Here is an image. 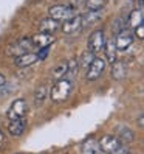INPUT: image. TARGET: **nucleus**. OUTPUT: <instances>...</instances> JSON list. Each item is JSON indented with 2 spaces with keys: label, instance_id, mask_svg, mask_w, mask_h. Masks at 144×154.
<instances>
[{
  "label": "nucleus",
  "instance_id": "1",
  "mask_svg": "<svg viewBox=\"0 0 144 154\" xmlns=\"http://www.w3.org/2000/svg\"><path fill=\"white\" fill-rule=\"evenodd\" d=\"M71 89H73V84H71L70 79H67V78L56 79V83L50 89V98L54 103H62L70 97Z\"/></svg>",
  "mask_w": 144,
  "mask_h": 154
},
{
  "label": "nucleus",
  "instance_id": "2",
  "mask_svg": "<svg viewBox=\"0 0 144 154\" xmlns=\"http://www.w3.org/2000/svg\"><path fill=\"white\" fill-rule=\"evenodd\" d=\"M75 16H76L75 10L70 5H60L59 3V5L50 6V10H48V17H51V19H54L57 22H65Z\"/></svg>",
  "mask_w": 144,
  "mask_h": 154
},
{
  "label": "nucleus",
  "instance_id": "3",
  "mask_svg": "<svg viewBox=\"0 0 144 154\" xmlns=\"http://www.w3.org/2000/svg\"><path fill=\"white\" fill-rule=\"evenodd\" d=\"M34 48V44H33V39L31 38H23V39H19V41H16L14 44H11L10 47H8V55L10 56H20L23 55V53H28Z\"/></svg>",
  "mask_w": 144,
  "mask_h": 154
},
{
  "label": "nucleus",
  "instance_id": "4",
  "mask_svg": "<svg viewBox=\"0 0 144 154\" xmlns=\"http://www.w3.org/2000/svg\"><path fill=\"white\" fill-rule=\"evenodd\" d=\"M105 47V34L102 30H95L88 38V50L96 56L98 53H101Z\"/></svg>",
  "mask_w": 144,
  "mask_h": 154
},
{
  "label": "nucleus",
  "instance_id": "5",
  "mask_svg": "<svg viewBox=\"0 0 144 154\" xmlns=\"http://www.w3.org/2000/svg\"><path fill=\"white\" fill-rule=\"evenodd\" d=\"M26 111H28V104H26L25 100L19 98V100H16V101L11 103L6 115H8V119H10V122L11 120H19V119H25Z\"/></svg>",
  "mask_w": 144,
  "mask_h": 154
},
{
  "label": "nucleus",
  "instance_id": "6",
  "mask_svg": "<svg viewBox=\"0 0 144 154\" xmlns=\"http://www.w3.org/2000/svg\"><path fill=\"white\" fill-rule=\"evenodd\" d=\"M105 66H107L105 59L96 56V58L92 61V64L87 67V79H88V81H96L98 78L104 73Z\"/></svg>",
  "mask_w": 144,
  "mask_h": 154
},
{
  "label": "nucleus",
  "instance_id": "7",
  "mask_svg": "<svg viewBox=\"0 0 144 154\" xmlns=\"http://www.w3.org/2000/svg\"><path fill=\"white\" fill-rule=\"evenodd\" d=\"M121 145H124V143H121L116 135L107 134V135H102V137L99 139V146H101L102 152H105V154H112L113 151L118 149Z\"/></svg>",
  "mask_w": 144,
  "mask_h": 154
},
{
  "label": "nucleus",
  "instance_id": "8",
  "mask_svg": "<svg viewBox=\"0 0 144 154\" xmlns=\"http://www.w3.org/2000/svg\"><path fill=\"white\" fill-rule=\"evenodd\" d=\"M81 28H82V19H81V16H75L71 17V19L62 22V26L60 30L64 34H73V33H78Z\"/></svg>",
  "mask_w": 144,
  "mask_h": 154
},
{
  "label": "nucleus",
  "instance_id": "9",
  "mask_svg": "<svg viewBox=\"0 0 144 154\" xmlns=\"http://www.w3.org/2000/svg\"><path fill=\"white\" fill-rule=\"evenodd\" d=\"M132 44H133V34L129 30H122L121 33H118L115 39V45L118 50H127Z\"/></svg>",
  "mask_w": 144,
  "mask_h": 154
},
{
  "label": "nucleus",
  "instance_id": "10",
  "mask_svg": "<svg viewBox=\"0 0 144 154\" xmlns=\"http://www.w3.org/2000/svg\"><path fill=\"white\" fill-rule=\"evenodd\" d=\"M39 58H37V53H33V51H28V53H23V55L14 58V62L17 67H30L33 66L34 62H37Z\"/></svg>",
  "mask_w": 144,
  "mask_h": 154
},
{
  "label": "nucleus",
  "instance_id": "11",
  "mask_svg": "<svg viewBox=\"0 0 144 154\" xmlns=\"http://www.w3.org/2000/svg\"><path fill=\"white\" fill-rule=\"evenodd\" d=\"M33 44H34V47H39V48H42V47H50V45L54 42V38H53V34H50V33H37L36 36H33Z\"/></svg>",
  "mask_w": 144,
  "mask_h": 154
},
{
  "label": "nucleus",
  "instance_id": "12",
  "mask_svg": "<svg viewBox=\"0 0 144 154\" xmlns=\"http://www.w3.org/2000/svg\"><path fill=\"white\" fill-rule=\"evenodd\" d=\"M59 26H60V22L51 19V17H45V19H42L40 23H39V30H40L42 33H50V34H53L54 31L59 30Z\"/></svg>",
  "mask_w": 144,
  "mask_h": 154
},
{
  "label": "nucleus",
  "instance_id": "13",
  "mask_svg": "<svg viewBox=\"0 0 144 154\" xmlns=\"http://www.w3.org/2000/svg\"><path fill=\"white\" fill-rule=\"evenodd\" d=\"M26 129V120L25 119H19V120H11L8 125V132L14 137H19L23 134V131Z\"/></svg>",
  "mask_w": 144,
  "mask_h": 154
},
{
  "label": "nucleus",
  "instance_id": "14",
  "mask_svg": "<svg viewBox=\"0 0 144 154\" xmlns=\"http://www.w3.org/2000/svg\"><path fill=\"white\" fill-rule=\"evenodd\" d=\"M116 137L119 139L121 143H132L135 140V134L127 126H118L116 128Z\"/></svg>",
  "mask_w": 144,
  "mask_h": 154
},
{
  "label": "nucleus",
  "instance_id": "15",
  "mask_svg": "<svg viewBox=\"0 0 144 154\" xmlns=\"http://www.w3.org/2000/svg\"><path fill=\"white\" fill-rule=\"evenodd\" d=\"M82 152L84 154H102V149L99 146V140L88 139L82 145Z\"/></svg>",
  "mask_w": 144,
  "mask_h": 154
},
{
  "label": "nucleus",
  "instance_id": "16",
  "mask_svg": "<svg viewBox=\"0 0 144 154\" xmlns=\"http://www.w3.org/2000/svg\"><path fill=\"white\" fill-rule=\"evenodd\" d=\"M144 22V16H143V13H141V10H133L130 14H129V17H127V25L130 26L132 30H135L138 25H141Z\"/></svg>",
  "mask_w": 144,
  "mask_h": 154
},
{
  "label": "nucleus",
  "instance_id": "17",
  "mask_svg": "<svg viewBox=\"0 0 144 154\" xmlns=\"http://www.w3.org/2000/svg\"><path fill=\"white\" fill-rule=\"evenodd\" d=\"M116 45H115V39H110V41H105V47H104V51H105V59L109 62H113L116 61Z\"/></svg>",
  "mask_w": 144,
  "mask_h": 154
},
{
  "label": "nucleus",
  "instance_id": "18",
  "mask_svg": "<svg viewBox=\"0 0 144 154\" xmlns=\"http://www.w3.org/2000/svg\"><path fill=\"white\" fill-rule=\"evenodd\" d=\"M125 75H127V67H125L124 62H113L112 66V76L115 79H124Z\"/></svg>",
  "mask_w": 144,
  "mask_h": 154
},
{
  "label": "nucleus",
  "instance_id": "19",
  "mask_svg": "<svg viewBox=\"0 0 144 154\" xmlns=\"http://www.w3.org/2000/svg\"><path fill=\"white\" fill-rule=\"evenodd\" d=\"M81 19H82V28H84V26L93 25L98 20H101V14H99V11H88L81 16Z\"/></svg>",
  "mask_w": 144,
  "mask_h": 154
},
{
  "label": "nucleus",
  "instance_id": "20",
  "mask_svg": "<svg viewBox=\"0 0 144 154\" xmlns=\"http://www.w3.org/2000/svg\"><path fill=\"white\" fill-rule=\"evenodd\" d=\"M68 72V62L67 61H62L60 64H57L54 67V70H53V78L54 79H60V78H65Z\"/></svg>",
  "mask_w": 144,
  "mask_h": 154
},
{
  "label": "nucleus",
  "instance_id": "21",
  "mask_svg": "<svg viewBox=\"0 0 144 154\" xmlns=\"http://www.w3.org/2000/svg\"><path fill=\"white\" fill-rule=\"evenodd\" d=\"M107 5V0H85V8L88 11H101Z\"/></svg>",
  "mask_w": 144,
  "mask_h": 154
},
{
  "label": "nucleus",
  "instance_id": "22",
  "mask_svg": "<svg viewBox=\"0 0 144 154\" xmlns=\"http://www.w3.org/2000/svg\"><path fill=\"white\" fill-rule=\"evenodd\" d=\"M96 56L93 55L90 50H87V51H84L82 55H81V59H78V62H79V66L82 67V69H87L90 64H92V61L95 59Z\"/></svg>",
  "mask_w": 144,
  "mask_h": 154
},
{
  "label": "nucleus",
  "instance_id": "23",
  "mask_svg": "<svg viewBox=\"0 0 144 154\" xmlns=\"http://www.w3.org/2000/svg\"><path fill=\"white\" fill-rule=\"evenodd\" d=\"M47 95H48V87L47 86H40L37 90H36V94H34V101L37 104H42L45 101V98H47Z\"/></svg>",
  "mask_w": 144,
  "mask_h": 154
},
{
  "label": "nucleus",
  "instance_id": "24",
  "mask_svg": "<svg viewBox=\"0 0 144 154\" xmlns=\"http://www.w3.org/2000/svg\"><path fill=\"white\" fill-rule=\"evenodd\" d=\"M133 34H135V38L140 39V41H143V39H144V22H143L141 25H138L137 28L133 30Z\"/></svg>",
  "mask_w": 144,
  "mask_h": 154
},
{
  "label": "nucleus",
  "instance_id": "25",
  "mask_svg": "<svg viewBox=\"0 0 144 154\" xmlns=\"http://www.w3.org/2000/svg\"><path fill=\"white\" fill-rule=\"evenodd\" d=\"M37 58H39V61H42V59H45L48 55H50V47H42V48H39L37 51Z\"/></svg>",
  "mask_w": 144,
  "mask_h": 154
},
{
  "label": "nucleus",
  "instance_id": "26",
  "mask_svg": "<svg viewBox=\"0 0 144 154\" xmlns=\"http://www.w3.org/2000/svg\"><path fill=\"white\" fill-rule=\"evenodd\" d=\"M82 5H85V0H70V6L73 8V10H78V8H81Z\"/></svg>",
  "mask_w": 144,
  "mask_h": 154
},
{
  "label": "nucleus",
  "instance_id": "27",
  "mask_svg": "<svg viewBox=\"0 0 144 154\" xmlns=\"http://www.w3.org/2000/svg\"><path fill=\"white\" fill-rule=\"evenodd\" d=\"M112 154H130V149L125 146V145H121V146L116 149V151H113Z\"/></svg>",
  "mask_w": 144,
  "mask_h": 154
},
{
  "label": "nucleus",
  "instance_id": "28",
  "mask_svg": "<svg viewBox=\"0 0 144 154\" xmlns=\"http://www.w3.org/2000/svg\"><path fill=\"white\" fill-rule=\"evenodd\" d=\"M3 145H5V134L0 131V148H2Z\"/></svg>",
  "mask_w": 144,
  "mask_h": 154
},
{
  "label": "nucleus",
  "instance_id": "29",
  "mask_svg": "<svg viewBox=\"0 0 144 154\" xmlns=\"http://www.w3.org/2000/svg\"><path fill=\"white\" fill-rule=\"evenodd\" d=\"M138 125L141 126V128H144V114L140 117V119H138Z\"/></svg>",
  "mask_w": 144,
  "mask_h": 154
},
{
  "label": "nucleus",
  "instance_id": "30",
  "mask_svg": "<svg viewBox=\"0 0 144 154\" xmlns=\"http://www.w3.org/2000/svg\"><path fill=\"white\" fill-rule=\"evenodd\" d=\"M5 83H6V78H5V76H3L2 73H0V87H2V86H3Z\"/></svg>",
  "mask_w": 144,
  "mask_h": 154
},
{
  "label": "nucleus",
  "instance_id": "31",
  "mask_svg": "<svg viewBox=\"0 0 144 154\" xmlns=\"http://www.w3.org/2000/svg\"><path fill=\"white\" fill-rule=\"evenodd\" d=\"M138 5H140L141 8H144V0H138Z\"/></svg>",
  "mask_w": 144,
  "mask_h": 154
}]
</instances>
